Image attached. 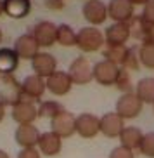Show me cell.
<instances>
[{"instance_id":"15","label":"cell","mask_w":154,"mask_h":158,"mask_svg":"<svg viewBox=\"0 0 154 158\" xmlns=\"http://www.w3.org/2000/svg\"><path fill=\"white\" fill-rule=\"evenodd\" d=\"M38 49H40V45H38L37 40L33 38L31 33H30V35H21V37L16 38V42H14V51H16L19 59L33 61L35 56L38 54Z\"/></svg>"},{"instance_id":"4","label":"cell","mask_w":154,"mask_h":158,"mask_svg":"<svg viewBox=\"0 0 154 158\" xmlns=\"http://www.w3.org/2000/svg\"><path fill=\"white\" fill-rule=\"evenodd\" d=\"M142 104L144 102L137 98L135 92L121 94V98L116 101V113L121 116L123 120H132V118H137L140 115Z\"/></svg>"},{"instance_id":"39","label":"cell","mask_w":154,"mask_h":158,"mask_svg":"<svg viewBox=\"0 0 154 158\" xmlns=\"http://www.w3.org/2000/svg\"><path fill=\"white\" fill-rule=\"evenodd\" d=\"M0 158H9V155L5 153L4 149H0Z\"/></svg>"},{"instance_id":"40","label":"cell","mask_w":154,"mask_h":158,"mask_svg":"<svg viewBox=\"0 0 154 158\" xmlns=\"http://www.w3.org/2000/svg\"><path fill=\"white\" fill-rule=\"evenodd\" d=\"M4 14V0H0V16Z\"/></svg>"},{"instance_id":"28","label":"cell","mask_w":154,"mask_h":158,"mask_svg":"<svg viewBox=\"0 0 154 158\" xmlns=\"http://www.w3.org/2000/svg\"><path fill=\"white\" fill-rule=\"evenodd\" d=\"M116 85L120 90H121L123 94H130L133 92V82H132V75L128 70H125V68H120V71H118V78H116Z\"/></svg>"},{"instance_id":"19","label":"cell","mask_w":154,"mask_h":158,"mask_svg":"<svg viewBox=\"0 0 154 158\" xmlns=\"http://www.w3.org/2000/svg\"><path fill=\"white\" fill-rule=\"evenodd\" d=\"M38 148H40V153L47 155V156H56L59 155L62 148V143H61V137L57 134H54L52 130L49 132H43L40 135V141H38Z\"/></svg>"},{"instance_id":"9","label":"cell","mask_w":154,"mask_h":158,"mask_svg":"<svg viewBox=\"0 0 154 158\" xmlns=\"http://www.w3.org/2000/svg\"><path fill=\"white\" fill-rule=\"evenodd\" d=\"M133 16V4L130 0H111L108 4V18L114 23H130Z\"/></svg>"},{"instance_id":"41","label":"cell","mask_w":154,"mask_h":158,"mask_svg":"<svg viewBox=\"0 0 154 158\" xmlns=\"http://www.w3.org/2000/svg\"><path fill=\"white\" fill-rule=\"evenodd\" d=\"M0 42H2V30H0Z\"/></svg>"},{"instance_id":"34","label":"cell","mask_w":154,"mask_h":158,"mask_svg":"<svg viewBox=\"0 0 154 158\" xmlns=\"http://www.w3.org/2000/svg\"><path fill=\"white\" fill-rule=\"evenodd\" d=\"M18 158H40V153L35 148H24L18 153Z\"/></svg>"},{"instance_id":"38","label":"cell","mask_w":154,"mask_h":158,"mask_svg":"<svg viewBox=\"0 0 154 158\" xmlns=\"http://www.w3.org/2000/svg\"><path fill=\"white\" fill-rule=\"evenodd\" d=\"M4 115H5V106L0 102V122L4 120Z\"/></svg>"},{"instance_id":"23","label":"cell","mask_w":154,"mask_h":158,"mask_svg":"<svg viewBox=\"0 0 154 158\" xmlns=\"http://www.w3.org/2000/svg\"><path fill=\"white\" fill-rule=\"evenodd\" d=\"M128 28H130V37L140 40L142 44L147 42V37H149V31H151V24L142 16H133L132 21L128 23Z\"/></svg>"},{"instance_id":"14","label":"cell","mask_w":154,"mask_h":158,"mask_svg":"<svg viewBox=\"0 0 154 158\" xmlns=\"http://www.w3.org/2000/svg\"><path fill=\"white\" fill-rule=\"evenodd\" d=\"M45 82H47V89L54 96H66L71 90V87H73V80L68 75V71H56Z\"/></svg>"},{"instance_id":"26","label":"cell","mask_w":154,"mask_h":158,"mask_svg":"<svg viewBox=\"0 0 154 158\" xmlns=\"http://www.w3.org/2000/svg\"><path fill=\"white\" fill-rule=\"evenodd\" d=\"M57 42L64 47L76 45V31L69 24H59L57 26Z\"/></svg>"},{"instance_id":"1","label":"cell","mask_w":154,"mask_h":158,"mask_svg":"<svg viewBox=\"0 0 154 158\" xmlns=\"http://www.w3.org/2000/svg\"><path fill=\"white\" fill-rule=\"evenodd\" d=\"M104 33L95 26H85L76 33V47L83 52H95L104 45Z\"/></svg>"},{"instance_id":"10","label":"cell","mask_w":154,"mask_h":158,"mask_svg":"<svg viewBox=\"0 0 154 158\" xmlns=\"http://www.w3.org/2000/svg\"><path fill=\"white\" fill-rule=\"evenodd\" d=\"M118 71H120V66L102 59L93 64V80H97L101 85H106V87L114 85L118 78Z\"/></svg>"},{"instance_id":"22","label":"cell","mask_w":154,"mask_h":158,"mask_svg":"<svg viewBox=\"0 0 154 158\" xmlns=\"http://www.w3.org/2000/svg\"><path fill=\"white\" fill-rule=\"evenodd\" d=\"M142 137H144V134H142V130H140L139 127H125L121 135H120V141H121L120 146L128 148V149H132V151H133V149H139L140 143H142Z\"/></svg>"},{"instance_id":"5","label":"cell","mask_w":154,"mask_h":158,"mask_svg":"<svg viewBox=\"0 0 154 158\" xmlns=\"http://www.w3.org/2000/svg\"><path fill=\"white\" fill-rule=\"evenodd\" d=\"M52 132L57 134L59 137H71L76 132V116L69 113L68 110H62L57 116H54L50 120Z\"/></svg>"},{"instance_id":"13","label":"cell","mask_w":154,"mask_h":158,"mask_svg":"<svg viewBox=\"0 0 154 158\" xmlns=\"http://www.w3.org/2000/svg\"><path fill=\"white\" fill-rule=\"evenodd\" d=\"M125 129V120L116 111L106 113L101 116V132L106 137H120Z\"/></svg>"},{"instance_id":"29","label":"cell","mask_w":154,"mask_h":158,"mask_svg":"<svg viewBox=\"0 0 154 158\" xmlns=\"http://www.w3.org/2000/svg\"><path fill=\"white\" fill-rule=\"evenodd\" d=\"M139 59H140V64L154 70V44H142L140 45Z\"/></svg>"},{"instance_id":"2","label":"cell","mask_w":154,"mask_h":158,"mask_svg":"<svg viewBox=\"0 0 154 158\" xmlns=\"http://www.w3.org/2000/svg\"><path fill=\"white\" fill-rule=\"evenodd\" d=\"M47 89L45 78L38 77V75H28L24 77V80L21 82V101L19 102H35L38 98H42L43 92Z\"/></svg>"},{"instance_id":"37","label":"cell","mask_w":154,"mask_h":158,"mask_svg":"<svg viewBox=\"0 0 154 158\" xmlns=\"http://www.w3.org/2000/svg\"><path fill=\"white\" fill-rule=\"evenodd\" d=\"M145 44H154V26H151L149 37H147V42H145Z\"/></svg>"},{"instance_id":"32","label":"cell","mask_w":154,"mask_h":158,"mask_svg":"<svg viewBox=\"0 0 154 158\" xmlns=\"http://www.w3.org/2000/svg\"><path fill=\"white\" fill-rule=\"evenodd\" d=\"M109 158H135V156H133V151H132V149L123 148V146H118V148H114L111 151Z\"/></svg>"},{"instance_id":"36","label":"cell","mask_w":154,"mask_h":158,"mask_svg":"<svg viewBox=\"0 0 154 158\" xmlns=\"http://www.w3.org/2000/svg\"><path fill=\"white\" fill-rule=\"evenodd\" d=\"M132 4H133V7L135 5H145V4H149L151 0H130Z\"/></svg>"},{"instance_id":"27","label":"cell","mask_w":154,"mask_h":158,"mask_svg":"<svg viewBox=\"0 0 154 158\" xmlns=\"http://www.w3.org/2000/svg\"><path fill=\"white\" fill-rule=\"evenodd\" d=\"M62 110H64V108H62L57 101H43V102H40V106H38V116H40V118H50L52 120V118L57 116Z\"/></svg>"},{"instance_id":"31","label":"cell","mask_w":154,"mask_h":158,"mask_svg":"<svg viewBox=\"0 0 154 158\" xmlns=\"http://www.w3.org/2000/svg\"><path fill=\"white\" fill-rule=\"evenodd\" d=\"M139 149L142 155H145V156H149V158H154V132L144 134Z\"/></svg>"},{"instance_id":"20","label":"cell","mask_w":154,"mask_h":158,"mask_svg":"<svg viewBox=\"0 0 154 158\" xmlns=\"http://www.w3.org/2000/svg\"><path fill=\"white\" fill-rule=\"evenodd\" d=\"M31 0H4V12L12 19H21L30 14Z\"/></svg>"},{"instance_id":"42","label":"cell","mask_w":154,"mask_h":158,"mask_svg":"<svg viewBox=\"0 0 154 158\" xmlns=\"http://www.w3.org/2000/svg\"><path fill=\"white\" fill-rule=\"evenodd\" d=\"M152 106H154V104H152Z\"/></svg>"},{"instance_id":"18","label":"cell","mask_w":154,"mask_h":158,"mask_svg":"<svg viewBox=\"0 0 154 158\" xmlns=\"http://www.w3.org/2000/svg\"><path fill=\"white\" fill-rule=\"evenodd\" d=\"M12 118L19 125H30L38 118V108L31 102H18L12 106Z\"/></svg>"},{"instance_id":"24","label":"cell","mask_w":154,"mask_h":158,"mask_svg":"<svg viewBox=\"0 0 154 158\" xmlns=\"http://www.w3.org/2000/svg\"><path fill=\"white\" fill-rule=\"evenodd\" d=\"M135 94L142 102H151V104H154V78L152 77L140 78L135 85Z\"/></svg>"},{"instance_id":"8","label":"cell","mask_w":154,"mask_h":158,"mask_svg":"<svg viewBox=\"0 0 154 158\" xmlns=\"http://www.w3.org/2000/svg\"><path fill=\"white\" fill-rule=\"evenodd\" d=\"M31 35L40 47H50L57 42V26L50 21H40L33 26Z\"/></svg>"},{"instance_id":"17","label":"cell","mask_w":154,"mask_h":158,"mask_svg":"<svg viewBox=\"0 0 154 158\" xmlns=\"http://www.w3.org/2000/svg\"><path fill=\"white\" fill-rule=\"evenodd\" d=\"M40 132H38V129L33 123H30V125H19L18 129H16V143L21 146V148H35L38 144V141H40Z\"/></svg>"},{"instance_id":"25","label":"cell","mask_w":154,"mask_h":158,"mask_svg":"<svg viewBox=\"0 0 154 158\" xmlns=\"http://www.w3.org/2000/svg\"><path fill=\"white\" fill-rule=\"evenodd\" d=\"M126 51H128L126 45H108L102 51V56L106 61H109V63L121 68L123 63H125V57H126Z\"/></svg>"},{"instance_id":"7","label":"cell","mask_w":154,"mask_h":158,"mask_svg":"<svg viewBox=\"0 0 154 158\" xmlns=\"http://www.w3.org/2000/svg\"><path fill=\"white\" fill-rule=\"evenodd\" d=\"M81 14L92 26H99L108 19V5L102 0H87L81 7Z\"/></svg>"},{"instance_id":"35","label":"cell","mask_w":154,"mask_h":158,"mask_svg":"<svg viewBox=\"0 0 154 158\" xmlns=\"http://www.w3.org/2000/svg\"><path fill=\"white\" fill-rule=\"evenodd\" d=\"M45 2V7L50 10H61L64 7V2L62 0H43Z\"/></svg>"},{"instance_id":"16","label":"cell","mask_w":154,"mask_h":158,"mask_svg":"<svg viewBox=\"0 0 154 158\" xmlns=\"http://www.w3.org/2000/svg\"><path fill=\"white\" fill-rule=\"evenodd\" d=\"M128 38H130L128 23H113L104 33L106 45H125Z\"/></svg>"},{"instance_id":"30","label":"cell","mask_w":154,"mask_h":158,"mask_svg":"<svg viewBox=\"0 0 154 158\" xmlns=\"http://www.w3.org/2000/svg\"><path fill=\"white\" fill-rule=\"evenodd\" d=\"M140 66V59H139V49L135 47H128V51H126V57H125V63H123L121 68L128 71H137Z\"/></svg>"},{"instance_id":"21","label":"cell","mask_w":154,"mask_h":158,"mask_svg":"<svg viewBox=\"0 0 154 158\" xmlns=\"http://www.w3.org/2000/svg\"><path fill=\"white\" fill-rule=\"evenodd\" d=\"M19 57L14 49L2 47L0 49V75H12L18 68Z\"/></svg>"},{"instance_id":"12","label":"cell","mask_w":154,"mask_h":158,"mask_svg":"<svg viewBox=\"0 0 154 158\" xmlns=\"http://www.w3.org/2000/svg\"><path fill=\"white\" fill-rule=\"evenodd\" d=\"M31 68L35 71V75L42 77V78H49L52 73H56L57 68V59L49 52H38L35 59L31 61Z\"/></svg>"},{"instance_id":"33","label":"cell","mask_w":154,"mask_h":158,"mask_svg":"<svg viewBox=\"0 0 154 158\" xmlns=\"http://www.w3.org/2000/svg\"><path fill=\"white\" fill-rule=\"evenodd\" d=\"M140 16H142L151 26H154V0H151L149 4L144 5V10H142V14Z\"/></svg>"},{"instance_id":"6","label":"cell","mask_w":154,"mask_h":158,"mask_svg":"<svg viewBox=\"0 0 154 158\" xmlns=\"http://www.w3.org/2000/svg\"><path fill=\"white\" fill-rule=\"evenodd\" d=\"M2 78V90H0V102L2 104H9V106H16L21 101V84L16 82L12 75H0Z\"/></svg>"},{"instance_id":"11","label":"cell","mask_w":154,"mask_h":158,"mask_svg":"<svg viewBox=\"0 0 154 158\" xmlns=\"http://www.w3.org/2000/svg\"><path fill=\"white\" fill-rule=\"evenodd\" d=\"M76 132L85 139L95 137L101 132V118L92 113H81L80 116H76Z\"/></svg>"},{"instance_id":"3","label":"cell","mask_w":154,"mask_h":158,"mask_svg":"<svg viewBox=\"0 0 154 158\" xmlns=\"http://www.w3.org/2000/svg\"><path fill=\"white\" fill-rule=\"evenodd\" d=\"M68 75L71 77L73 84L87 85V84H90V82L93 80V66L90 64V61L87 59V57L80 56L69 64Z\"/></svg>"}]
</instances>
